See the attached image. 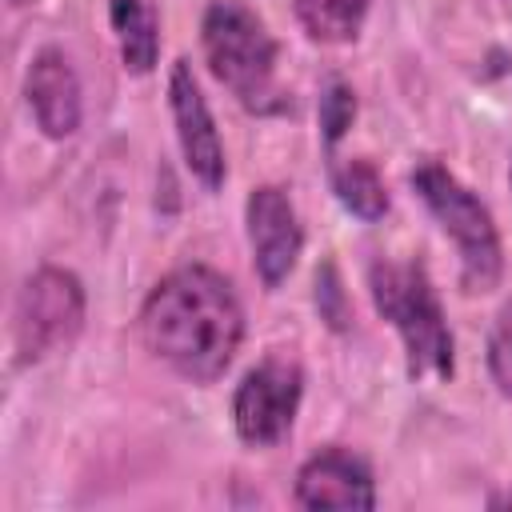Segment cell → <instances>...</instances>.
<instances>
[{"label": "cell", "mask_w": 512, "mask_h": 512, "mask_svg": "<svg viewBox=\"0 0 512 512\" xmlns=\"http://www.w3.org/2000/svg\"><path fill=\"white\" fill-rule=\"evenodd\" d=\"M204 56L212 76L248 108L260 116L284 112L288 96L276 84V60L280 48L264 20L244 0H212L200 24Z\"/></svg>", "instance_id": "cell-2"}, {"label": "cell", "mask_w": 512, "mask_h": 512, "mask_svg": "<svg viewBox=\"0 0 512 512\" xmlns=\"http://www.w3.org/2000/svg\"><path fill=\"white\" fill-rule=\"evenodd\" d=\"M84 328V288L64 268L32 272L12 304V344L20 364L40 360L76 340Z\"/></svg>", "instance_id": "cell-5"}, {"label": "cell", "mask_w": 512, "mask_h": 512, "mask_svg": "<svg viewBox=\"0 0 512 512\" xmlns=\"http://www.w3.org/2000/svg\"><path fill=\"white\" fill-rule=\"evenodd\" d=\"M316 308H320V316H324L336 332L348 328V300H344V288H340L332 264H324V268L316 272Z\"/></svg>", "instance_id": "cell-16"}, {"label": "cell", "mask_w": 512, "mask_h": 512, "mask_svg": "<svg viewBox=\"0 0 512 512\" xmlns=\"http://www.w3.org/2000/svg\"><path fill=\"white\" fill-rule=\"evenodd\" d=\"M300 28L320 44H348L360 36L368 0H292Z\"/></svg>", "instance_id": "cell-12"}, {"label": "cell", "mask_w": 512, "mask_h": 512, "mask_svg": "<svg viewBox=\"0 0 512 512\" xmlns=\"http://www.w3.org/2000/svg\"><path fill=\"white\" fill-rule=\"evenodd\" d=\"M300 508H376V484L360 456L344 448H324L296 472Z\"/></svg>", "instance_id": "cell-9"}, {"label": "cell", "mask_w": 512, "mask_h": 512, "mask_svg": "<svg viewBox=\"0 0 512 512\" xmlns=\"http://www.w3.org/2000/svg\"><path fill=\"white\" fill-rule=\"evenodd\" d=\"M108 16H112V28H116V36H120L124 68L136 72V76L152 72L156 52H160V24H156V12H152L144 0H108Z\"/></svg>", "instance_id": "cell-11"}, {"label": "cell", "mask_w": 512, "mask_h": 512, "mask_svg": "<svg viewBox=\"0 0 512 512\" xmlns=\"http://www.w3.org/2000/svg\"><path fill=\"white\" fill-rule=\"evenodd\" d=\"M244 216H248V244H252L256 272H260L264 288H280L288 280V272L296 268L300 248H304V232H300V220H296L288 192L276 184L252 188Z\"/></svg>", "instance_id": "cell-7"}, {"label": "cell", "mask_w": 512, "mask_h": 512, "mask_svg": "<svg viewBox=\"0 0 512 512\" xmlns=\"http://www.w3.org/2000/svg\"><path fill=\"white\" fill-rule=\"evenodd\" d=\"M304 376L288 360H260L236 388L232 400V420L236 436L252 448H272L292 432L296 408H300Z\"/></svg>", "instance_id": "cell-6"}, {"label": "cell", "mask_w": 512, "mask_h": 512, "mask_svg": "<svg viewBox=\"0 0 512 512\" xmlns=\"http://www.w3.org/2000/svg\"><path fill=\"white\" fill-rule=\"evenodd\" d=\"M356 120V92L348 84H332L324 96H320V132L328 144H336Z\"/></svg>", "instance_id": "cell-15"}, {"label": "cell", "mask_w": 512, "mask_h": 512, "mask_svg": "<svg viewBox=\"0 0 512 512\" xmlns=\"http://www.w3.org/2000/svg\"><path fill=\"white\" fill-rule=\"evenodd\" d=\"M244 312L232 284L208 264L172 268L140 308L144 348L192 384H212L232 364Z\"/></svg>", "instance_id": "cell-1"}, {"label": "cell", "mask_w": 512, "mask_h": 512, "mask_svg": "<svg viewBox=\"0 0 512 512\" xmlns=\"http://www.w3.org/2000/svg\"><path fill=\"white\" fill-rule=\"evenodd\" d=\"M412 188L424 200V208L432 212V220L444 228V236H452L456 256H460L464 292H472V296L476 292H492L500 284L504 256H500L496 224H492L488 208L480 204V196L472 188H464L436 160H420L412 168Z\"/></svg>", "instance_id": "cell-4"}, {"label": "cell", "mask_w": 512, "mask_h": 512, "mask_svg": "<svg viewBox=\"0 0 512 512\" xmlns=\"http://www.w3.org/2000/svg\"><path fill=\"white\" fill-rule=\"evenodd\" d=\"M488 368H492V380L500 384V392L512 400V300L500 308V316H496V324H492Z\"/></svg>", "instance_id": "cell-14"}, {"label": "cell", "mask_w": 512, "mask_h": 512, "mask_svg": "<svg viewBox=\"0 0 512 512\" xmlns=\"http://www.w3.org/2000/svg\"><path fill=\"white\" fill-rule=\"evenodd\" d=\"M376 312L400 332L412 380L452 376V332L420 260H376L368 268Z\"/></svg>", "instance_id": "cell-3"}, {"label": "cell", "mask_w": 512, "mask_h": 512, "mask_svg": "<svg viewBox=\"0 0 512 512\" xmlns=\"http://www.w3.org/2000/svg\"><path fill=\"white\" fill-rule=\"evenodd\" d=\"M24 96L28 108L36 116V124L44 128V136L64 140L80 128V80L72 72V60L60 48H40L28 64L24 76Z\"/></svg>", "instance_id": "cell-10"}, {"label": "cell", "mask_w": 512, "mask_h": 512, "mask_svg": "<svg viewBox=\"0 0 512 512\" xmlns=\"http://www.w3.org/2000/svg\"><path fill=\"white\" fill-rule=\"evenodd\" d=\"M488 504H492V508H512V488H508V492H500V496H492Z\"/></svg>", "instance_id": "cell-17"}, {"label": "cell", "mask_w": 512, "mask_h": 512, "mask_svg": "<svg viewBox=\"0 0 512 512\" xmlns=\"http://www.w3.org/2000/svg\"><path fill=\"white\" fill-rule=\"evenodd\" d=\"M168 108H172V120H176V140H180V152H184L188 172L204 188L216 192L224 184V144H220L216 120H212V112L204 104V92H200L188 60H176L172 64V76H168Z\"/></svg>", "instance_id": "cell-8"}, {"label": "cell", "mask_w": 512, "mask_h": 512, "mask_svg": "<svg viewBox=\"0 0 512 512\" xmlns=\"http://www.w3.org/2000/svg\"><path fill=\"white\" fill-rule=\"evenodd\" d=\"M332 192L336 200L360 216V220H380L388 212V192H384V180L380 172L368 164V160H344V164H332Z\"/></svg>", "instance_id": "cell-13"}]
</instances>
